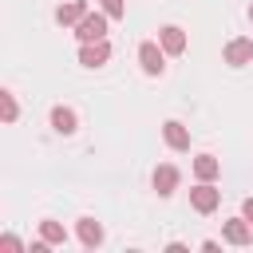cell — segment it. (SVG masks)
I'll use <instances>...</instances> for the list:
<instances>
[{
    "mask_svg": "<svg viewBox=\"0 0 253 253\" xmlns=\"http://www.w3.org/2000/svg\"><path fill=\"white\" fill-rule=\"evenodd\" d=\"M107 12H87L79 24H75V40L79 43H91V40H107Z\"/></svg>",
    "mask_w": 253,
    "mask_h": 253,
    "instance_id": "6da1fadb",
    "label": "cell"
},
{
    "mask_svg": "<svg viewBox=\"0 0 253 253\" xmlns=\"http://www.w3.org/2000/svg\"><path fill=\"white\" fill-rule=\"evenodd\" d=\"M138 67H142L146 75H162V71H166V51H162L158 40L138 43Z\"/></svg>",
    "mask_w": 253,
    "mask_h": 253,
    "instance_id": "7a4b0ae2",
    "label": "cell"
},
{
    "mask_svg": "<svg viewBox=\"0 0 253 253\" xmlns=\"http://www.w3.org/2000/svg\"><path fill=\"white\" fill-rule=\"evenodd\" d=\"M190 206H194L198 213H213V210L221 206V190H217L213 182H198V186L190 190Z\"/></svg>",
    "mask_w": 253,
    "mask_h": 253,
    "instance_id": "3957f363",
    "label": "cell"
},
{
    "mask_svg": "<svg viewBox=\"0 0 253 253\" xmlns=\"http://www.w3.org/2000/svg\"><path fill=\"white\" fill-rule=\"evenodd\" d=\"M107 59H111V43H107V40L79 43V63H83V67H103Z\"/></svg>",
    "mask_w": 253,
    "mask_h": 253,
    "instance_id": "277c9868",
    "label": "cell"
},
{
    "mask_svg": "<svg viewBox=\"0 0 253 253\" xmlns=\"http://www.w3.org/2000/svg\"><path fill=\"white\" fill-rule=\"evenodd\" d=\"M221 59L229 63V67H245V63H253V40H229L225 43V51H221Z\"/></svg>",
    "mask_w": 253,
    "mask_h": 253,
    "instance_id": "5b68a950",
    "label": "cell"
},
{
    "mask_svg": "<svg viewBox=\"0 0 253 253\" xmlns=\"http://www.w3.org/2000/svg\"><path fill=\"white\" fill-rule=\"evenodd\" d=\"M221 237H225L229 245H253V225H249L245 217H229V221L221 225Z\"/></svg>",
    "mask_w": 253,
    "mask_h": 253,
    "instance_id": "8992f818",
    "label": "cell"
},
{
    "mask_svg": "<svg viewBox=\"0 0 253 253\" xmlns=\"http://www.w3.org/2000/svg\"><path fill=\"white\" fill-rule=\"evenodd\" d=\"M158 43H162L166 55H182L186 51V32L178 24H166V28H158Z\"/></svg>",
    "mask_w": 253,
    "mask_h": 253,
    "instance_id": "52a82bcc",
    "label": "cell"
},
{
    "mask_svg": "<svg viewBox=\"0 0 253 253\" xmlns=\"http://www.w3.org/2000/svg\"><path fill=\"white\" fill-rule=\"evenodd\" d=\"M178 182H182V174H178V166H170V162H162V166L154 170V190H158V198H170V194L178 190Z\"/></svg>",
    "mask_w": 253,
    "mask_h": 253,
    "instance_id": "ba28073f",
    "label": "cell"
},
{
    "mask_svg": "<svg viewBox=\"0 0 253 253\" xmlns=\"http://www.w3.org/2000/svg\"><path fill=\"white\" fill-rule=\"evenodd\" d=\"M162 138H166L170 150H190V130H186L178 119H166V123H162Z\"/></svg>",
    "mask_w": 253,
    "mask_h": 253,
    "instance_id": "9c48e42d",
    "label": "cell"
},
{
    "mask_svg": "<svg viewBox=\"0 0 253 253\" xmlns=\"http://www.w3.org/2000/svg\"><path fill=\"white\" fill-rule=\"evenodd\" d=\"M51 130L55 134H75L79 130V115L71 107H51Z\"/></svg>",
    "mask_w": 253,
    "mask_h": 253,
    "instance_id": "30bf717a",
    "label": "cell"
},
{
    "mask_svg": "<svg viewBox=\"0 0 253 253\" xmlns=\"http://www.w3.org/2000/svg\"><path fill=\"white\" fill-rule=\"evenodd\" d=\"M75 233H79V241H83L87 249H99V245H103V225H99L95 217H79V221H75Z\"/></svg>",
    "mask_w": 253,
    "mask_h": 253,
    "instance_id": "8fae6325",
    "label": "cell"
},
{
    "mask_svg": "<svg viewBox=\"0 0 253 253\" xmlns=\"http://www.w3.org/2000/svg\"><path fill=\"white\" fill-rule=\"evenodd\" d=\"M83 16H87V0H67V4L55 8V20H59L63 28H75Z\"/></svg>",
    "mask_w": 253,
    "mask_h": 253,
    "instance_id": "7c38bea8",
    "label": "cell"
},
{
    "mask_svg": "<svg viewBox=\"0 0 253 253\" xmlns=\"http://www.w3.org/2000/svg\"><path fill=\"white\" fill-rule=\"evenodd\" d=\"M217 174H221V162H217L213 154H198V158H194V178H198V182H213Z\"/></svg>",
    "mask_w": 253,
    "mask_h": 253,
    "instance_id": "4fadbf2b",
    "label": "cell"
},
{
    "mask_svg": "<svg viewBox=\"0 0 253 253\" xmlns=\"http://www.w3.org/2000/svg\"><path fill=\"white\" fill-rule=\"evenodd\" d=\"M40 237L51 241V245H63V241H67V229H63L59 221H40Z\"/></svg>",
    "mask_w": 253,
    "mask_h": 253,
    "instance_id": "5bb4252c",
    "label": "cell"
},
{
    "mask_svg": "<svg viewBox=\"0 0 253 253\" xmlns=\"http://www.w3.org/2000/svg\"><path fill=\"white\" fill-rule=\"evenodd\" d=\"M0 103H4V123H16V115H20L16 95H12V91H0Z\"/></svg>",
    "mask_w": 253,
    "mask_h": 253,
    "instance_id": "9a60e30c",
    "label": "cell"
},
{
    "mask_svg": "<svg viewBox=\"0 0 253 253\" xmlns=\"http://www.w3.org/2000/svg\"><path fill=\"white\" fill-rule=\"evenodd\" d=\"M103 4V12L111 16V20H123L126 16V0H99Z\"/></svg>",
    "mask_w": 253,
    "mask_h": 253,
    "instance_id": "2e32d148",
    "label": "cell"
},
{
    "mask_svg": "<svg viewBox=\"0 0 253 253\" xmlns=\"http://www.w3.org/2000/svg\"><path fill=\"white\" fill-rule=\"evenodd\" d=\"M0 245H4V249H16V253L24 249V241H20L16 233H4V237H0Z\"/></svg>",
    "mask_w": 253,
    "mask_h": 253,
    "instance_id": "e0dca14e",
    "label": "cell"
},
{
    "mask_svg": "<svg viewBox=\"0 0 253 253\" xmlns=\"http://www.w3.org/2000/svg\"><path fill=\"white\" fill-rule=\"evenodd\" d=\"M241 217L253 225V198H245V202H241Z\"/></svg>",
    "mask_w": 253,
    "mask_h": 253,
    "instance_id": "ac0fdd59",
    "label": "cell"
},
{
    "mask_svg": "<svg viewBox=\"0 0 253 253\" xmlns=\"http://www.w3.org/2000/svg\"><path fill=\"white\" fill-rule=\"evenodd\" d=\"M249 20H253V4H249Z\"/></svg>",
    "mask_w": 253,
    "mask_h": 253,
    "instance_id": "d6986e66",
    "label": "cell"
}]
</instances>
